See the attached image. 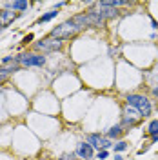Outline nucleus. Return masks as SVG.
Wrapping results in <instances>:
<instances>
[{
	"instance_id": "nucleus-18",
	"label": "nucleus",
	"mask_w": 158,
	"mask_h": 160,
	"mask_svg": "<svg viewBox=\"0 0 158 160\" xmlns=\"http://www.w3.org/2000/svg\"><path fill=\"white\" fill-rule=\"evenodd\" d=\"M151 95H153L155 98H158V84H156V86H153V89H151Z\"/></svg>"
},
{
	"instance_id": "nucleus-15",
	"label": "nucleus",
	"mask_w": 158,
	"mask_h": 160,
	"mask_svg": "<svg viewBox=\"0 0 158 160\" xmlns=\"http://www.w3.org/2000/svg\"><path fill=\"white\" fill-rule=\"evenodd\" d=\"M33 40H35V35H33V33H27L24 38L20 40V44H22V46H29V44L33 46Z\"/></svg>"
},
{
	"instance_id": "nucleus-12",
	"label": "nucleus",
	"mask_w": 158,
	"mask_h": 160,
	"mask_svg": "<svg viewBox=\"0 0 158 160\" xmlns=\"http://www.w3.org/2000/svg\"><path fill=\"white\" fill-rule=\"evenodd\" d=\"M58 15H60L58 9H49V11H46V13H42L38 18H37V24H46V22H51L53 18H57Z\"/></svg>"
},
{
	"instance_id": "nucleus-22",
	"label": "nucleus",
	"mask_w": 158,
	"mask_h": 160,
	"mask_svg": "<svg viewBox=\"0 0 158 160\" xmlns=\"http://www.w3.org/2000/svg\"><path fill=\"white\" fill-rule=\"evenodd\" d=\"M156 38H158V35H156Z\"/></svg>"
},
{
	"instance_id": "nucleus-19",
	"label": "nucleus",
	"mask_w": 158,
	"mask_h": 160,
	"mask_svg": "<svg viewBox=\"0 0 158 160\" xmlns=\"http://www.w3.org/2000/svg\"><path fill=\"white\" fill-rule=\"evenodd\" d=\"M151 29H155V31H158V22L155 18H151Z\"/></svg>"
},
{
	"instance_id": "nucleus-8",
	"label": "nucleus",
	"mask_w": 158,
	"mask_h": 160,
	"mask_svg": "<svg viewBox=\"0 0 158 160\" xmlns=\"http://www.w3.org/2000/svg\"><path fill=\"white\" fill-rule=\"evenodd\" d=\"M2 8H7V9H13L18 15H26L29 11L31 4L27 0H9V2H2Z\"/></svg>"
},
{
	"instance_id": "nucleus-20",
	"label": "nucleus",
	"mask_w": 158,
	"mask_h": 160,
	"mask_svg": "<svg viewBox=\"0 0 158 160\" xmlns=\"http://www.w3.org/2000/svg\"><path fill=\"white\" fill-rule=\"evenodd\" d=\"M156 142H158V133L155 135V137H151V138H149V144H156Z\"/></svg>"
},
{
	"instance_id": "nucleus-3",
	"label": "nucleus",
	"mask_w": 158,
	"mask_h": 160,
	"mask_svg": "<svg viewBox=\"0 0 158 160\" xmlns=\"http://www.w3.org/2000/svg\"><path fill=\"white\" fill-rule=\"evenodd\" d=\"M66 46L64 40H58L55 37H44V38L33 42V51L35 53H42V55H49V53H57V51H62Z\"/></svg>"
},
{
	"instance_id": "nucleus-6",
	"label": "nucleus",
	"mask_w": 158,
	"mask_h": 160,
	"mask_svg": "<svg viewBox=\"0 0 158 160\" xmlns=\"http://www.w3.org/2000/svg\"><path fill=\"white\" fill-rule=\"evenodd\" d=\"M75 155H77V158H80V160H93L95 157H96V151L93 149L91 144H87L86 140H82V142L77 144Z\"/></svg>"
},
{
	"instance_id": "nucleus-7",
	"label": "nucleus",
	"mask_w": 158,
	"mask_h": 160,
	"mask_svg": "<svg viewBox=\"0 0 158 160\" xmlns=\"http://www.w3.org/2000/svg\"><path fill=\"white\" fill-rule=\"evenodd\" d=\"M22 17L18 13H15L13 9H7V8H0V31H4L6 28H9L11 24L15 22V20Z\"/></svg>"
},
{
	"instance_id": "nucleus-5",
	"label": "nucleus",
	"mask_w": 158,
	"mask_h": 160,
	"mask_svg": "<svg viewBox=\"0 0 158 160\" xmlns=\"http://www.w3.org/2000/svg\"><path fill=\"white\" fill-rule=\"evenodd\" d=\"M86 142L93 146V149L95 151H102V149H113V146H115V142L113 140H109L104 133H100V131H91V133H86Z\"/></svg>"
},
{
	"instance_id": "nucleus-21",
	"label": "nucleus",
	"mask_w": 158,
	"mask_h": 160,
	"mask_svg": "<svg viewBox=\"0 0 158 160\" xmlns=\"http://www.w3.org/2000/svg\"><path fill=\"white\" fill-rule=\"evenodd\" d=\"M113 160H124V157H122V155H115V158Z\"/></svg>"
},
{
	"instance_id": "nucleus-13",
	"label": "nucleus",
	"mask_w": 158,
	"mask_h": 160,
	"mask_svg": "<svg viewBox=\"0 0 158 160\" xmlns=\"http://www.w3.org/2000/svg\"><path fill=\"white\" fill-rule=\"evenodd\" d=\"M129 149V142L127 140H116L115 142V146H113V151H115V155H122L124 151H127Z\"/></svg>"
},
{
	"instance_id": "nucleus-16",
	"label": "nucleus",
	"mask_w": 158,
	"mask_h": 160,
	"mask_svg": "<svg viewBox=\"0 0 158 160\" xmlns=\"http://www.w3.org/2000/svg\"><path fill=\"white\" fill-rule=\"evenodd\" d=\"M58 160H77V155L75 153H64L58 157Z\"/></svg>"
},
{
	"instance_id": "nucleus-9",
	"label": "nucleus",
	"mask_w": 158,
	"mask_h": 160,
	"mask_svg": "<svg viewBox=\"0 0 158 160\" xmlns=\"http://www.w3.org/2000/svg\"><path fill=\"white\" fill-rule=\"evenodd\" d=\"M109 140H113V142H116V140H122V137L126 135V129L120 126V124H113V126H109L106 133H104Z\"/></svg>"
},
{
	"instance_id": "nucleus-11",
	"label": "nucleus",
	"mask_w": 158,
	"mask_h": 160,
	"mask_svg": "<svg viewBox=\"0 0 158 160\" xmlns=\"http://www.w3.org/2000/svg\"><path fill=\"white\" fill-rule=\"evenodd\" d=\"M96 8L100 9L102 17L107 20V22H109V20H115V18H116V17L120 15V11H118V9H115V8H109V6H102L100 2H98V6H96Z\"/></svg>"
},
{
	"instance_id": "nucleus-10",
	"label": "nucleus",
	"mask_w": 158,
	"mask_h": 160,
	"mask_svg": "<svg viewBox=\"0 0 158 160\" xmlns=\"http://www.w3.org/2000/svg\"><path fill=\"white\" fill-rule=\"evenodd\" d=\"M22 68H20L18 64H0V75H4V77H7V78H13L15 75H18Z\"/></svg>"
},
{
	"instance_id": "nucleus-23",
	"label": "nucleus",
	"mask_w": 158,
	"mask_h": 160,
	"mask_svg": "<svg viewBox=\"0 0 158 160\" xmlns=\"http://www.w3.org/2000/svg\"><path fill=\"white\" fill-rule=\"evenodd\" d=\"M155 160H158V158H155Z\"/></svg>"
},
{
	"instance_id": "nucleus-14",
	"label": "nucleus",
	"mask_w": 158,
	"mask_h": 160,
	"mask_svg": "<svg viewBox=\"0 0 158 160\" xmlns=\"http://www.w3.org/2000/svg\"><path fill=\"white\" fill-rule=\"evenodd\" d=\"M156 133H158V118H155V120H151V122L147 124V128H146V135L151 138V137H155Z\"/></svg>"
},
{
	"instance_id": "nucleus-4",
	"label": "nucleus",
	"mask_w": 158,
	"mask_h": 160,
	"mask_svg": "<svg viewBox=\"0 0 158 160\" xmlns=\"http://www.w3.org/2000/svg\"><path fill=\"white\" fill-rule=\"evenodd\" d=\"M78 33H82L80 28H77L75 22L69 18V20H66V22H62V24H58V26H55V28L49 31V37H55V38L64 40V42H66V40L75 38Z\"/></svg>"
},
{
	"instance_id": "nucleus-17",
	"label": "nucleus",
	"mask_w": 158,
	"mask_h": 160,
	"mask_svg": "<svg viewBox=\"0 0 158 160\" xmlns=\"http://www.w3.org/2000/svg\"><path fill=\"white\" fill-rule=\"evenodd\" d=\"M107 157H109V151L102 149V151H96V157H95V158H98V160H106Z\"/></svg>"
},
{
	"instance_id": "nucleus-1",
	"label": "nucleus",
	"mask_w": 158,
	"mask_h": 160,
	"mask_svg": "<svg viewBox=\"0 0 158 160\" xmlns=\"http://www.w3.org/2000/svg\"><path fill=\"white\" fill-rule=\"evenodd\" d=\"M126 106L135 108V109L140 113L142 118L151 117V115H153V109H155L153 100L149 98L147 95H144V93H127V95H126Z\"/></svg>"
},
{
	"instance_id": "nucleus-2",
	"label": "nucleus",
	"mask_w": 158,
	"mask_h": 160,
	"mask_svg": "<svg viewBox=\"0 0 158 160\" xmlns=\"http://www.w3.org/2000/svg\"><path fill=\"white\" fill-rule=\"evenodd\" d=\"M15 62L18 64L22 69H31V68L42 69V68H46V64H47V55L35 53V51H22V53L17 55Z\"/></svg>"
}]
</instances>
